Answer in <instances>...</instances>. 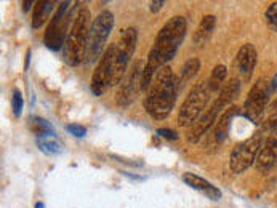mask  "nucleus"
Segmentation results:
<instances>
[{
  "label": "nucleus",
  "mask_w": 277,
  "mask_h": 208,
  "mask_svg": "<svg viewBox=\"0 0 277 208\" xmlns=\"http://www.w3.org/2000/svg\"><path fill=\"white\" fill-rule=\"evenodd\" d=\"M186 29L188 24L183 16H175L164 24V28L155 35L154 45L148 56V63L144 64L141 76V90H148V87H151L155 72L164 67L175 56L186 35Z\"/></svg>",
  "instance_id": "f257e3e1"
},
{
  "label": "nucleus",
  "mask_w": 277,
  "mask_h": 208,
  "mask_svg": "<svg viewBox=\"0 0 277 208\" xmlns=\"http://www.w3.org/2000/svg\"><path fill=\"white\" fill-rule=\"evenodd\" d=\"M179 90V79L173 74V71L164 66L160 67L152 79L149 91L144 98V109L154 120H164L172 112L176 96Z\"/></svg>",
  "instance_id": "f03ea898"
},
{
  "label": "nucleus",
  "mask_w": 277,
  "mask_h": 208,
  "mask_svg": "<svg viewBox=\"0 0 277 208\" xmlns=\"http://www.w3.org/2000/svg\"><path fill=\"white\" fill-rule=\"evenodd\" d=\"M91 24L93 22L90 11L87 8L79 10L64 43V56L71 66H79L85 59Z\"/></svg>",
  "instance_id": "7ed1b4c3"
},
{
  "label": "nucleus",
  "mask_w": 277,
  "mask_h": 208,
  "mask_svg": "<svg viewBox=\"0 0 277 208\" xmlns=\"http://www.w3.org/2000/svg\"><path fill=\"white\" fill-rule=\"evenodd\" d=\"M138 42V31L135 28H127L120 34V42H117V52L112 59L111 74H109V87H114L124 79L125 71L135 53Z\"/></svg>",
  "instance_id": "20e7f679"
},
{
  "label": "nucleus",
  "mask_w": 277,
  "mask_h": 208,
  "mask_svg": "<svg viewBox=\"0 0 277 208\" xmlns=\"http://www.w3.org/2000/svg\"><path fill=\"white\" fill-rule=\"evenodd\" d=\"M210 87L207 82H200L192 87L184 103L179 107L178 112V125L179 127H191L194 122L203 114V109L207 107L210 101Z\"/></svg>",
  "instance_id": "39448f33"
},
{
  "label": "nucleus",
  "mask_w": 277,
  "mask_h": 208,
  "mask_svg": "<svg viewBox=\"0 0 277 208\" xmlns=\"http://www.w3.org/2000/svg\"><path fill=\"white\" fill-rule=\"evenodd\" d=\"M114 28V15L109 10H104L96 16V19L91 24L90 37H88V48H87V56L90 61L96 59L104 50L107 37Z\"/></svg>",
  "instance_id": "423d86ee"
},
{
  "label": "nucleus",
  "mask_w": 277,
  "mask_h": 208,
  "mask_svg": "<svg viewBox=\"0 0 277 208\" xmlns=\"http://www.w3.org/2000/svg\"><path fill=\"white\" fill-rule=\"evenodd\" d=\"M263 144H264L263 134L255 133L253 136H250L244 143L236 146L229 157V167L234 173H242V171H245L251 164H255Z\"/></svg>",
  "instance_id": "0eeeda50"
},
{
  "label": "nucleus",
  "mask_w": 277,
  "mask_h": 208,
  "mask_svg": "<svg viewBox=\"0 0 277 208\" xmlns=\"http://www.w3.org/2000/svg\"><path fill=\"white\" fill-rule=\"evenodd\" d=\"M71 4L69 2H61L56 10V13L53 15L52 18V22L48 24V28H47V32L43 35V42L45 45L50 48V50H59V48L63 47L64 42V37H67L66 35V18H64V13H66V10Z\"/></svg>",
  "instance_id": "6e6552de"
},
{
  "label": "nucleus",
  "mask_w": 277,
  "mask_h": 208,
  "mask_svg": "<svg viewBox=\"0 0 277 208\" xmlns=\"http://www.w3.org/2000/svg\"><path fill=\"white\" fill-rule=\"evenodd\" d=\"M271 96V87L266 80H258L253 88L250 90V95L244 104L245 117H248L253 122H260V117L263 115L264 107H266Z\"/></svg>",
  "instance_id": "1a4fd4ad"
},
{
  "label": "nucleus",
  "mask_w": 277,
  "mask_h": 208,
  "mask_svg": "<svg viewBox=\"0 0 277 208\" xmlns=\"http://www.w3.org/2000/svg\"><path fill=\"white\" fill-rule=\"evenodd\" d=\"M117 52V43L109 45V48L103 53L96 71L93 72L91 77V91L96 96H101L107 88H109V74H111V66H112V59Z\"/></svg>",
  "instance_id": "9d476101"
},
{
  "label": "nucleus",
  "mask_w": 277,
  "mask_h": 208,
  "mask_svg": "<svg viewBox=\"0 0 277 208\" xmlns=\"http://www.w3.org/2000/svg\"><path fill=\"white\" fill-rule=\"evenodd\" d=\"M143 61H136L135 67L131 69L128 79L124 82L122 88L119 90L116 101L120 107H127L133 103V100L136 98L138 91L141 90V76H143Z\"/></svg>",
  "instance_id": "9b49d317"
},
{
  "label": "nucleus",
  "mask_w": 277,
  "mask_h": 208,
  "mask_svg": "<svg viewBox=\"0 0 277 208\" xmlns=\"http://www.w3.org/2000/svg\"><path fill=\"white\" fill-rule=\"evenodd\" d=\"M220 111H221V109L213 103V106L209 109V111L203 112V114L194 122V124L191 125L189 133H188V141H189V143H199L202 134L207 133L209 128L215 124L216 115H218Z\"/></svg>",
  "instance_id": "f8f14e48"
},
{
  "label": "nucleus",
  "mask_w": 277,
  "mask_h": 208,
  "mask_svg": "<svg viewBox=\"0 0 277 208\" xmlns=\"http://www.w3.org/2000/svg\"><path fill=\"white\" fill-rule=\"evenodd\" d=\"M277 162V138L271 136L268 140H264V144L261 151L258 152V157L255 160L257 170L261 173H268V171L275 165Z\"/></svg>",
  "instance_id": "ddd939ff"
},
{
  "label": "nucleus",
  "mask_w": 277,
  "mask_h": 208,
  "mask_svg": "<svg viewBox=\"0 0 277 208\" xmlns=\"http://www.w3.org/2000/svg\"><path fill=\"white\" fill-rule=\"evenodd\" d=\"M236 63H237L240 74L244 76L245 80H248L251 77V74H253V69H255V64H257V50H255V47L251 43H245V45L240 47Z\"/></svg>",
  "instance_id": "4468645a"
},
{
  "label": "nucleus",
  "mask_w": 277,
  "mask_h": 208,
  "mask_svg": "<svg viewBox=\"0 0 277 208\" xmlns=\"http://www.w3.org/2000/svg\"><path fill=\"white\" fill-rule=\"evenodd\" d=\"M237 114H240V109H239L237 106H231V107L223 114L221 120L218 122V124H216L215 131H213V138L216 140V143H218V144L226 140L227 130H229V124H231V119H233L234 115H237Z\"/></svg>",
  "instance_id": "2eb2a0df"
},
{
  "label": "nucleus",
  "mask_w": 277,
  "mask_h": 208,
  "mask_svg": "<svg viewBox=\"0 0 277 208\" xmlns=\"http://www.w3.org/2000/svg\"><path fill=\"white\" fill-rule=\"evenodd\" d=\"M239 90H240V80H239V79H236V77H234V79H231L229 82H226V83H224V87L221 88L220 96L216 98L215 104L218 106L220 109H223L224 106H227L229 103H233V101H234V98L237 96Z\"/></svg>",
  "instance_id": "dca6fc26"
},
{
  "label": "nucleus",
  "mask_w": 277,
  "mask_h": 208,
  "mask_svg": "<svg viewBox=\"0 0 277 208\" xmlns=\"http://www.w3.org/2000/svg\"><path fill=\"white\" fill-rule=\"evenodd\" d=\"M53 7H55V2H50V0H47V2L45 0H40V2L35 4L34 13H32V21H31L34 29H39L43 26L45 21L48 19V16H50V11L53 10Z\"/></svg>",
  "instance_id": "f3484780"
},
{
  "label": "nucleus",
  "mask_w": 277,
  "mask_h": 208,
  "mask_svg": "<svg viewBox=\"0 0 277 208\" xmlns=\"http://www.w3.org/2000/svg\"><path fill=\"white\" fill-rule=\"evenodd\" d=\"M215 24H216V18L213 15H207V16H203L200 24H199V29L194 35V42L199 45L202 43H205L209 39H210V35L215 29Z\"/></svg>",
  "instance_id": "a211bd4d"
},
{
  "label": "nucleus",
  "mask_w": 277,
  "mask_h": 208,
  "mask_svg": "<svg viewBox=\"0 0 277 208\" xmlns=\"http://www.w3.org/2000/svg\"><path fill=\"white\" fill-rule=\"evenodd\" d=\"M226 76H227V67H226V66H223V64L215 66L210 79L207 80L210 90H212V91H218V90L221 91V88L224 87V79H226Z\"/></svg>",
  "instance_id": "6ab92c4d"
},
{
  "label": "nucleus",
  "mask_w": 277,
  "mask_h": 208,
  "mask_svg": "<svg viewBox=\"0 0 277 208\" xmlns=\"http://www.w3.org/2000/svg\"><path fill=\"white\" fill-rule=\"evenodd\" d=\"M199 69H200V61H199L197 58L188 59L186 63H184V66H183V69H181V76H179V83L191 80V79L199 72Z\"/></svg>",
  "instance_id": "aec40b11"
},
{
  "label": "nucleus",
  "mask_w": 277,
  "mask_h": 208,
  "mask_svg": "<svg viewBox=\"0 0 277 208\" xmlns=\"http://www.w3.org/2000/svg\"><path fill=\"white\" fill-rule=\"evenodd\" d=\"M37 143H39L40 151H43L45 154H58L59 152V144L52 134V131L47 134H42V138H39Z\"/></svg>",
  "instance_id": "412c9836"
},
{
  "label": "nucleus",
  "mask_w": 277,
  "mask_h": 208,
  "mask_svg": "<svg viewBox=\"0 0 277 208\" xmlns=\"http://www.w3.org/2000/svg\"><path fill=\"white\" fill-rule=\"evenodd\" d=\"M183 179L186 181V184H189L191 188H194L197 191H202V192H207L212 188V184L207 179H203V178H200L197 175H192V173L183 175Z\"/></svg>",
  "instance_id": "4be33fe9"
},
{
  "label": "nucleus",
  "mask_w": 277,
  "mask_h": 208,
  "mask_svg": "<svg viewBox=\"0 0 277 208\" xmlns=\"http://www.w3.org/2000/svg\"><path fill=\"white\" fill-rule=\"evenodd\" d=\"M29 125L32 127V130L37 133V134H47V133H50V131H47V130H50V125H48V122H45L43 119L31 117V119H29Z\"/></svg>",
  "instance_id": "5701e85b"
},
{
  "label": "nucleus",
  "mask_w": 277,
  "mask_h": 208,
  "mask_svg": "<svg viewBox=\"0 0 277 208\" xmlns=\"http://www.w3.org/2000/svg\"><path fill=\"white\" fill-rule=\"evenodd\" d=\"M11 109H13V115L19 117L22 112V95L19 90H13L11 95Z\"/></svg>",
  "instance_id": "b1692460"
},
{
  "label": "nucleus",
  "mask_w": 277,
  "mask_h": 208,
  "mask_svg": "<svg viewBox=\"0 0 277 208\" xmlns=\"http://www.w3.org/2000/svg\"><path fill=\"white\" fill-rule=\"evenodd\" d=\"M266 21L272 31H277V2H272L266 10Z\"/></svg>",
  "instance_id": "393cba45"
},
{
  "label": "nucleus",
  "mask_w": 277,
  "mask_h": 208,
  "mask_svg": "<svg viewBox=\"0 0 277 208\" xmlns=\"http://www.w3.org/2000/svg\"><path fill=\"white\" fill-rule=\"evenodd\" d=\"M66 128H67V131H71V133L74 134V136H77V138L85 136V133H87V130L83 128L82 125H76V124H71V125H67Z\"/></svg>",
  "instance_id": "a878e982"
},
{
  "label": "nucleus",
  "mask_w": 277,
  "mask_h": 208,
  "mask_svg": "<svg viewBox=\"0 0 277 208\" xmlns=\"http://www.w3.org/2000/svg\"><path fill=\"white\" fill-rule=\"evenodd\" d=\"M157 134L162 138H167V140H176L178 138V134L173 130H168V128H159Z\"/></svg>",
  "instance_id": "bb28decb"
},
{
  "label": "nucleus",
  "mask_w": 277,
  "mask_h": 208,
  "mask_svg": "<svg viewBox=\"0 0 277 208\" xmlns=\"http://www.w3.org/2000/svg\"><path fill=\"white\" fill-rule=\"evenodd\" d=\"M266 127L271 128V130H275L277 128V112H272L269 115V119L266 120Z\"/></svg>",
  "instance_id": "cd10ccee"
},
{
  "label": "nucleus",
  "mask_w": 277,
  "mask_h": 208,
  "mask_svg": "<svg viewBox=\"0 0 277 208\" xmlns=\"http://www.w3.org/2000/svg\"><path fill=\"white\" fill-rule=\"evenodd\" d=\"M205 194L209 195V199H213V200H218V199L221 197V192H220L218 189H216L215 186H212Z\"/></svg>",
  "instance_id": "c85d7f7f"
},
{
  "label": "nucleus",
  "mask_w": 277,
  "mask_h": 208,
  "mask_svg": "<svg viewBox=\"0 0 277 208\" xmlns=\"http://www.w3.org/2000/svg\"><path fill=\"white\" fill-rule=\"evenodd\" d=\"M164 0H160V2H159V0H154V2H151V11H152V13H157V11L164 7Z\"/></svg>",
  "instance_id": "c756f323"
},
{
  "label": "nucleus",
  "mask_w": 277,
  "mask_h": 208,
  "mask_svg": "<svg viewBox=\"0 0 277 208\" xmlns=\"http://www.w3.org/2000/svg\"><path fill=\"white\" fill-rule=\"evenodd\" d=\"M31 5H32V2H28V0H26V2H22V8H24V11H28V10L31 8Z\"/></svg>",
  "instance_id": "7c9ffc66"
},
{
  "label": "nucleus",
  "mask_w": 277,
  "mask_h": 208,
  "mask_svg": "<svg viewBox=\"0 0 277 208\" xmlns=\"http://www.w3.org/2000/svg\"><path fill=\"white\" fill-rule=\"evenodd\" d=\"M271 107H272V112H277V98H275V100L272 101Z\"/></svg>",
  "instance_id": "2f4dec72"
},
{
  "label": "nucleus",
  "mask_w": 277,
  "mask_h": 208,
  "mask_svg": "<svg viewBox=\"0 0 277 208\" xmlns=\"http://www.w3.org/2000/svg\"><path fill=\"white\" fill-rule=\"evenodd\" d=\"M272 88L274 90H277V74L274 76V79H272Z\"/></svg>",
  "instance_id": "473e14b6"
},
{
  "label": "nucleus",
  "mask_w": 277,
  "mask_h": 208,
  "mask_svg": "<svg viewBox=\"0 0 277 208\" xmlns=\"http://www.w3.org/2000/svg\"><path fill=\"white\" fill-rule=\"evenodd\" d=\"M35 208H45V205L42 202H37V203H35Z\"/></svg>",
  "instance_id": "72a5a7b5"
}]
</instances>
